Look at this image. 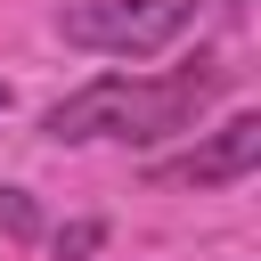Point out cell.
Wrapping results in <instances>:
<instances>
[{
    "label": "cell",
    "mask_w": 261,
    "mask_h": 261,
    "mask_svg": "<svg viewBox=\"0 0 261 261\" xmlns=\"http://www.w3.org/2000/svg\"><path fill=\"white\" fill-rule=\"evenodd\" d=\"M0 114H8V82H0Z\"/></svg>",
    "instance_id": "6"
},
{
    "label": "cell",
    "mask_w": 261,
    "mask_h": 261,
    "mask_svg": "<svg viewBox=\"0 0 261 261\" xmlns=\"http://www.w3.org/2000/svg\"><path fill=\"white\" fill-rule=\"evenodd\" d=\"M261 171V114H228L212 139H196L188 155L155 163V188H237Z\"/></svg>",
    "instance_id": "3"
},
{
    "label": "cell",
    "mask_w": 261,
    "mask_h": 261,
    "mask_svg": "<svg viewBox=\"0 0 261 261\" xmlns=\"http://www.w3.org/2000/svg\"><path fill=\"white\" fill-rule=\"evenodd\" d=\"M196 16L204 0H73L57 8V41L90 57H163Z\"/></svg>",
    "instance_id": "2"
},
{
    "label": "cell",
    "mask_w": 261,
    "mask_h": 261,
    "mask_svg": "<svg viewBox=\"0 0 261 261\" xmlns=\"http://www.w3.org/2000/svg\"><path fill=\"white\" fill-rule=\"evenodd\" d=\"M0 237H16V245L41 237V204H33L24 188H0Z\"/></svg>",
    "instance_id": "4"
},
{
    "label": "cell",
    "mask_w": 261,
    "mask_h": 261,
    "mask_svg": "<svg viewBox=\"0 0 261 261\" xmlns=\"http://www.w3.org/2000/svg\"><path fill=\"white\" fill-rule=\"evenodd\" d=\"M220 90H228L220 57H188L171 73H98V82H82L73 98H57L41 114V139H57V147H90V139L163 147V139L196 130Z\"/></svg>",
    "instance_id": "1"
},
{
    "label": "cell",
    "mask_w": 261,
    "mask_h": 261,
    "mask_svg": "<svg viewBox=\"0 0 261 261\" xmlns=\"http://www.w3.org/2000/svg\"><path fill=\"white\" fill-rule=\"evenodd\" d=\"M98 237H106L98 220H73V228H57L49 245H57V261H82V253H98Z\"/></svg>",
    "instance_id": "5"
}]
</instances>
